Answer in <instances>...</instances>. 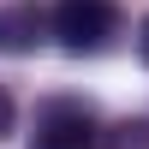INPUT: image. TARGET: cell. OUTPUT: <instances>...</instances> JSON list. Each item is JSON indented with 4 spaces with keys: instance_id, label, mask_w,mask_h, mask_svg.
<instances>
[{
    "instance_id": "1",
    "label": "cell",
    "mask_w": 149,
    "mask_h": 149,
    "mask_svg": "<svg viewBox=\"0 0 149 149\" xmlns=\"http://www.w3.org/2000/svg\"><path fill=\"white\" fill-rule=\"evenodd\" d=\"M107 131L95 125V107L84 95H48L36 107V137L30 149H102Z\"/></svg>"
},
{
    "instance_id": "2",
    "label": "cell",
    "mask_w": 149,
    "mask_h": 149,
    "mask_svg": "<svg viewBox=\"0 0 149 149\" xmlns=\"http://www.w3.org/2000/svg\"><path fill=\"white\" fill-rule=\"evenodd\" d=\"M54 36L66 54H102L119 36V6L113 0H60L54 6Z\"/></svg>"
},
{
    "instance_id": "3",
    "label": "cell",
    "mask_w": 149,
    "mask_h": 149,
    "mask_svg": "<svg viewBox=\"0 0 149 149\" xmlns=\"http://www.w3.org/2000/svg\"><path fill=\"white\" fill-rule=\"evenodd\" d=\"M48 30H54V12H42L36 0H6L0 6V54H12V60L36 54L48 42Z\"/></svg>"
},
{
    "instance_id": "4",
    "label": "cell",
    "mask_w": 149,
    "mask_h": 149,
    "mask_svg": "<svg viewBox=\"0 0 149 149\" xmlns=\"http://www.w3.org/2000/svg\"><path fill=\"white\" fill-rule=\"evenodd\" d=\"M102 149H149V119H119V125H107Z\"/></svg>"
},
{
    "instance_id": "5",
    "label": "cell",
    "mask_w": 149,
    "mask_h": 149,
    "mask_svg": "<svg viewBox=\"0 0 149 149\" xmlns=\"http://www.w3.org/2000/svg\"><path fill=\"white\" fill-rule=\"evenodd\" d=\"M12 119H18V107H12V95H6V84H0V137H12Z\"/></svg>"
},
{
    "instance_id": "6",
    "label": "cell",
    "mask_w": 149,
    "mask_h": 149,
    "mask_svg": "<svg viewBox=\"0 0 149 149\" xmlns=\"http://www.w3.org/2000/svg\"><path fill=\"white\" fill-rule=\"evenodd\" d=\"M137 60L149 66V12H143V24H137Z\"/></svg>"
}]
</instances>
